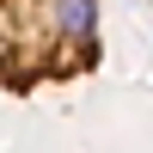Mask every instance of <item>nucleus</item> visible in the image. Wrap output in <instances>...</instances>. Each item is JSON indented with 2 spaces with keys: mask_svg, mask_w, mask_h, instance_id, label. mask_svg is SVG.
Segmentation results:
<instances>
[{
  "mask_svg": "<svg viewBox=\"0 0 153 153\" xmlns=\"http://www.w3.org/2000/svg\"><path fill=\"white\" fill-rule=\"evenodd\" d=\"M98 68V0H0V92Z\"/></svg>",
  "mask_w": 153,
  "mask_h": 153,
  "instance_id": "obj_1",
  "label": "nucleus"
}]
</instances>
